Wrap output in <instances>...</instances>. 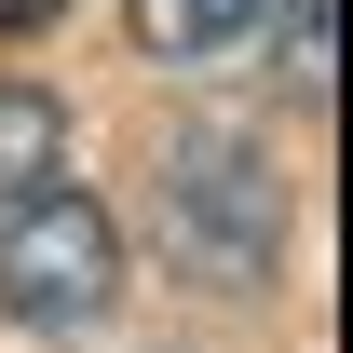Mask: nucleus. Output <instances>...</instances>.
I'll use <instances>...</instances> for the list:
<instances>
[{
  "label": "nucleus",
  "instance_id": "nucleus-1",
  "mask_svg": "<svg viewBox=\"0 0 353 353\" xmlns=\"http://www.w3.org/2000/svg\"><path fill=\"white\" fill-rule=\"evenodd\" d=\"M150 231H163V259L190 285H218V299H259L272 259H285V176L259 163V136L231 123H190L150 163Z\"/></svg>",
  "mask_w": 353,
  "mask_h": 353
},
{
  "label": "nucleus",
  "instance_id": "nucleus-2",
  "mask_svg": "<svg viewBox=\"0 0 353 353\" xmlns=\"http://www.w3.org/2000/svg\"><path fill=\"white\" fill-rule=\"evenodd\" d=\"M0 312L41 326V340H82L123 312V218L95 190H28L0 218Z\"/></svg>",
  "mask_w": 353,
  "mask_h": 353
},
{
  "label": "nucleus",
  "instance_id": "nucleus-3",
  "mask_svg": "<svg viewBox=\"0 0 353 353\" xmlns=\"http://www.w3.org/2000/svg\"><path fill=\"white\" fill-rule=\"evenodd\" d=\"M54 163H68V109H54L41 82H0V218H14L28 190H54Z\"/></svg>",
  "mask_w": 353,
  "mask_h": 353
},
{
  "label": "nucleus",
  "instance_id": "nucleus-4",
  "mask_svg": "<svg viewBox=\"0 0 353 353\" xmlns=\"http://www.w3.org/2000/svg\"><path fill=\"white\" fill-rule=\"evenodd\" d=\"M259 28V0H136V41L163 54V68H204V54H231Z\"/></svg>",
  "mask_w": 353,
  "mask_h": 353
},
{
  "label": "nucleus",
  "instance_id": "nucleus-5",
  "mask_svg": "<svg viewBox=\"0 0 353 353\" xmlns=\"http://www.w3.org/2000/svg\"><path fill=\"white\" fill-rule=\"evenodd\" d=\"M259 14H272V41H285L272 68L299 82V109H326V0H259Z\"/></svg>",
  "mask_w": 353,
  "mask_h": 353
},
{
  "label": "nucleus",
  "instance_id": "nucleus-6",
  "mask_svg": "<svg viewBox=\"0 0 353 353\" xmlns=\"http://www.w3.org/2000/svg\"><path fill=\"white\" fill-rule=\"evenodd\" d=\"M0 14H68V0H0Z\"/></svg>",
  "mask_w": 353,
  "mask_h": 353
}]
</instances>
